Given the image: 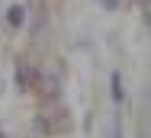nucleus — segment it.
<instances>
[{"label":"nucleus","mask_w":151,"mask_h":138,"mask_svg":"<svg viewBox=\"0 0 151 138\" xmlns=\"http://www.w3.org/2000/svg\"><path fill=\"white\" fill-rule=\"evenodd\" d=\"M100 3H103L106 10H116V6H119V0H100Z\"/></svg>","instance_id":"obj_3"},{"label":"nucleus","mask_w":151,"mask_h":138,"mask_svg":"<svg viewBox=\"0 0 151 138\" xmlns=\"http://www.w3.org/2000/svg\"><path fill=\"white\" fill-rule=\"evenodd\" d=\"M6 23L13 29H19L23 23H26V10H23V3H13L10 10H6Z\"/></svg>","instance_id":"obj_1"},{"label":"nucleus","mask_w":151,"mask_h":138,"mask_svg":"<svg viewBox=\"0 0 151 138\" xmlns=\"http://www.w3.org/2000/svg\"><path fill=\"white\" fill-rule=\"evenodd\" d=\"M109 80H113V100H116V103H122V77H119V74H113Z\"/></svg>","instance_id":"obj_2"}]
</instances>
